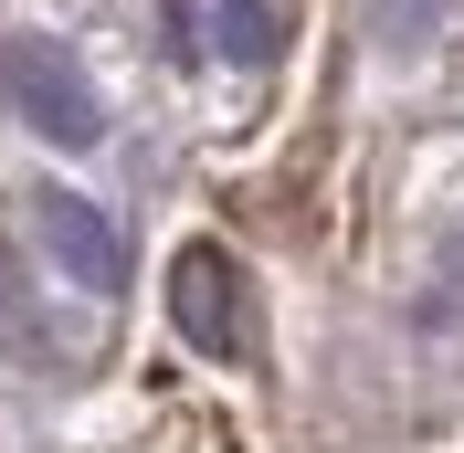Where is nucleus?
<instances>
[{
	"instance_id": "f257e3e1",
	"label": "nucleus",
	"mask_w": 464,
	"mask_h": 453,
	"mask_svg": "<svg viewBox=\"0 0 464 453\" xmlns=\"http://www.w3.org/2000/svg\"><path fill=\"white\" fill-rule=\"evenodd\" d=\"M0 95H11V116H22L43 148H95L106 138V106H95L85 63L63 53V43H43V32L0 43Z\"/></svg>"
},
{
	"instance_id": "f03ea898",
	"label": "nucleus",
	"mask_w": 464,
	"mask_h": 453,
	"mask_svg": "<svg viewBox=\"0 0 464 453\" xmlns=\"http://www.w3.org/2000/svg\"><path fill=\"white\" fill-rule=\"evenodd\" d=\"M169 327L201 359H243L254 348V284H243V264L222 243H179L169 254Z\"/></svg>"
},
{
	"instance_id": "7ed1b4c3",
	"label": "nucleus",
	"mask_w": 464,
	"mask_h": 453,
	"mask_svg": "<svg viewBox=\"0 0 464 453\" xmlns=\"http://www.w3.org/2000/svg\"><path fill=\"white\" fill-rule=\"evenodd\" d=\"M32 222H43V243H53V264L74 284H95V295L127 284V243H116V222L95 211L85 190H32Z\"/></svg>"
},
{
	"instance_id": "20e7f679",
	"label": "nucleus",
	"mask_w": 464,
	"mask_h": 453,
	"mask_svg": "<svg viewBox=\"0 0 464 453\" xmlns=\"http://www.w3.org/2000/svg\"><path fill=\"white\" fill-rule=\"evenodd\" d=\"M169 22L201 32L222 63H275V53H285V32H295L285 0H169Z\"/></svg>"
},
{
	"instance_id": "39448f33",
	"label": "nucleus",
	"mask_w": 464,
	"mask_h": 453,
	"mask_svg": "<svg viewBox=\"0 0 464 453\" xmlns=\"http://www.w3.org/2000/svg\"><path fill=\"white\" fill-rule=\"evenodd\" d=\"M22 316H32V295H22V254L0 243V338H22Z\"/></svg>"
}]
</instances>
